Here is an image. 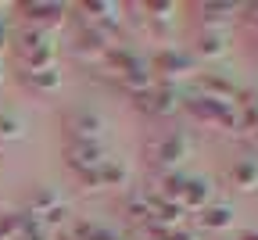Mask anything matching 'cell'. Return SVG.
<instances>
[{"instance_id": "17", "label": "cell", "mask_w": 258, "mask_h": 240, "mask_svg": "<svg viewBox=\"0 0 258 240\" xmlns=\"http://www.w3.org/2000/svg\"><path fill=\"white\" fill-rule=\"evenodd\" d=\"M0 140H22V122L11 118V115H0Z\"/></svg>"}, {"instance_id": "13", "label": "cell", "mask_w": 258, "mask_h": 240, "mask_svg": "<svg viewBox=\"0 0 258 240\" xmlns=\"http://www.w3.org/2000/svg\"><path fill=\"white\" fill-rule=\"evenodd\" d=\"M230 183L237 190H258V161H233L230 165Z\"/></svg>"}, {"instance_id": "8", "label": "cell", "mask_w": 258, "mask_h": 240, "mask_svg": "<svg viewBox=\"0 0 258 240\" xmlns=\"http://www.w3.org/2000/svg\"><path fill=\"white\" fill-rule=\"evenodd\" d=\"M15 11H22L25 29H40V32H50L64 18V8L61 4H40V0H36V4H18Z\"/></svg>"}, {"instance_id": "5", "label": "cell", "mask_w": 258, "mask_h": 240, "mask_svg": "<svg viewBox=\"0 0 258 240\" xmlns=\"http://www.w3.org/2000/svg\"><path fill=\"white\" fill-rule=\"evenodd\" d=\"M147 68H151V76H158L161 83H169V86H172V79L186 76L190 68H194V61H190L186 54H179V50L165 47V50H158V54L147 61Z\"/></svg>"}, {"instance_id": "19", "label": "cell", "mask_w": 258, "mask_h": 240, "mask_svg": "<svg viewBox=\"0 0 258 240\" xmlns=\"http://www.w3.org/2000/svg\"><path fill=\"white\" fill-rule=\"evenodd\" d=\"M251 136H254V147H258V129H254V133H251Z\"/></svg>"}, {"instance_id": "1", "label": "cell", "mask_w": 258, "mask_h": 240, "mask_svg": "<svg viewBox=\"0 0 258 240\" xmlns=\"http://www.w3.org/2000/svg\"><path fill=\"white\" fill-rule=\"evenodd\" d=\"M11 50L22 65V72H43V68H54V61H57L54 36L50 32H40V29H18Z\"/></svg>"}, {"instance_id": "18", "label": "cell", "mask_w": 258, "mask_h": 240, "mask_svg": "<svg viewBox=\"0 0 258 240\" xmlns=\"http://www.w3.org/2000/svg\"><path fill=\"white\" fill-rule=\"evenodd\" d=\"M237 240H258V229H240Z\"/></svg>"}, {"instance_id": "4", "label": "cell", "mask_w": 258, "mask_h": 240, "mask_svg": "<svg viewBox=\"0 0 258 240\" xmlns=\"http://www.w3.org/2000/svg\"><path fill=\"white\" fill-rule=\"evenodd\" d=\"M137 108L147 111V115H172L179 108V93L169 83H154L144 93H137Z\"/></svg>"}, {"instance_id": "3", "label": "cell", "mask_w": 258, "mask_h": 240, "mask_svg": "<svg viewBox=\"0 0 258 240\" xmlns=\"http://www.w3.org/2000/svg\"><path fill=\"white\" fill-rule=\"evenodd\" d=\"M186 111L198 118V122H205V126H219V129L233 126L237 129V111H233V104H226V100H212V97L194 93L186 100Z\"/></svg>"}, {"instance_id": "10", "label": "cell", "mask_w": 258, "mask_h": 240, "mask_svg": "<svg viewBox=\"0 0 258 240\" xmlns=\"http://www.w3.org/2000/svg\"><path fill=\"white\" fill-rule=\"evenodd\" d=\"M111 47V40L108 36H101V32H97V29H90V25H83L79 32H76V54L86 61H101L104 57V50Z\"/></svg>"}, {"instance_id": "2", "label": "cell", "mask_w": 258, "mask_h": 240, "mask_svg": "<svg viewBox=\"0 0 258 240\" xmlns=\"http://www.w3.org/2000/svg\"><path fill=\"white\" fill-rule=\"evenodd\" d=\"M147 154H151V161L161 168V172H169V168H176L190 154V136L179 133V129H169V133H161L158 140H151Z\"/></svg>"}, {"instance_id": "6", "label": "cell", "mask_w": 258, "mask_h": 240, "mask_svg": "<svg viewBox=\"0 0 258 240\" xmlns=\"http://www.w3.org/2000/svg\"><path fill=\"white\" fill-rule=\"evenodd\" d=\"M64 161H69L72 172H86V168H97L104 165V147L101 140H72L69 147H64Z\"/></svg>"}, {"instance_id": "16", "label": "cell", "mask_w": 258, "mask_h": 240, "mask_svg": "<svg viewBox=\"0 0 258 240\" xmlns=\"http://www.w3.org/2000/svg\"><path fill=\"white\" fill-rule=\"evenodd\" d=\"M22 236V215H0V240H18Z\"/></svg>"}, {"instance_id": "15", "label": "cell", "mask_w": 258, "mask_h": 240, "mask_svg": "<svg viewBox=\"0 0 258 240\" xmlns=\"http://www.w3.org/2000/svg\"><path fill=\"white\" fill-rule=\"evenodd\" d=\"M97 176H101V190H104V187H122V183H125V165L104 161L101 168H97Z\"/></svg>"}, {"instance_id": "14", "label": "cell", "mask_w": 258, "mask_h": 240, "mask_svg": "<svg viewBox=\"0 0 258 240\" xmlns=\"http://www.w3.org/2000/svg\"><path fill=\"white\" fill-rule=\"evenodd\" d=\"M201 226L205 229H230L233 226V208L230 204H208V208L201 212Z\"/></svg>"}, {"instance_id": "12", "label": "cell", "mask_w": 258, "mask_h": 240, "mask_svg": "<svg viewBox=\"0 0 258 240\" xmlns=\"http://www.w3.org/2000/svg\"><path fill=\"white\" fill-rule=\"evenodd\" d=\"M194 50L201 57H222L226 54V29H201L194 36Z\"/></svg>"}, {"instance_id": "9", "label": "cell", "mask_w": 258, "mask_h": 240, "mask_svg": "<svg viewBox=\"0 0 258 240\" xmlns=\"http://www.w3.org/2000/svg\"><path fill=\"white\" fill-rule=\"evenodd\" d=\"M212 194H215L212 179H205V176H186L183 194H179V208H183V212H205L208 204H212Z\"/></svg>"}, {"instance_id": "11", "label": "cell", "mask_w": 258, "mask_h": 240, "mask_svg": "<svg viewBox=\"0 0 258 240\" xmlns=\"http://www.w3.org/2000/svg\"><path fill=\"white\" fill-rule=\"evenodd\" d=\"M22 83H25L32 93L50 97L54 90H61V72H57V65H54V68H43V72H22Z\"/></svg>"}, {"instance_id": "20", "label": "cell", "mask_w": 258, "mask_h": 240, "mask_svg": "<svg viewBox=\"0 0 258 240\" xmlns=\"http://www.w3.org/2000/svg\"><path fill=\"white\" fill-rule=\"evenodd\" d=\"M0 79H4V65H0Z\"/></svg>"}, {"instance_id": "7", "label": "cell", "mask_w": 258, "mask_h": 240, "mask_svg": "<svg viewBox=\"0 0 258 240\" xmlns=\"http://www.w3.org/2000/svg\"><path fill=\"white\" fill-rule=\"evenodd\" d=\"M64 129L72 133V140H101V133H104V118L90 111V108H76L64 115Z\"/></svg>"}]
</instances>
